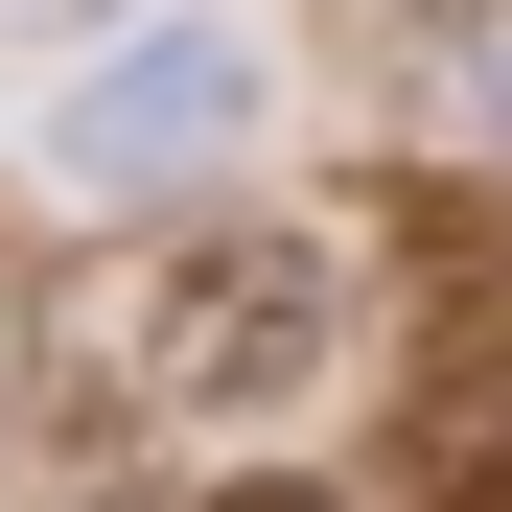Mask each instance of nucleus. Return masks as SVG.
<instances>
[{"label": "nucleus", "mask_w": 512, "mask_h": 512, "mask_svg": "<svg viewBox=\"0 0 512 512\" xmlns=\"http://www.w3.org/2000/svg\"><path fill=\"white\" fill-rule=\"evenodd\" d=\"M443 117L512 163V0H443Z\"/></svg>", "instance_id": "3"}, {"label": "nucleus", "mask_w": 512, "mask_h": 512, "mask_svg": "<svg viewBox=\"0 0 512 512\" xmlns=\"http://www.w3.org/2000/svg\"><path fill=\"white\" fill-rule=\"evenodd\" d=\"M256 140V24H210V0H163V24H117L94 70H70V94H47V163H70V187H187V163H233Z\"/></svg>", "instance_id": "2"}, {"label": "nucleus", "mask_w": 512, "mask_h": 512, "mask_svg": "<svg viewBox=\"0 0 512 512\" xmlns=\"http://www.w3.org/2000/svg\"><path fill=\"white\" fill-rule=\"evenodd\" d=\"M210 512H326V489H210Z\"/></svg>", "instance_id": "4"}, {"label": "nucleus", "mask_w": 512, "mask_h": 512, "mask_svg": "<svg viewBox=\"0 0 512 512\" xmlns=\"http://www.w3.org/2000/svg\"><path fill=\"white\" fill-rule=\"evenodd\" d=\"M117 373L163 419H210V443H256V419H303L326 373H350V256H326L303 210H233V233H163L117 280Z\"/></svg>", "instance_id": "1"}]
</instances>
